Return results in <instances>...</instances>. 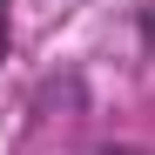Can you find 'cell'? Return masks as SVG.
I'll list each match as a JSON object with an SVG mask.
<instances>
[{
	"instance_id": "1",
	"label": "cell",
	"mask_w": 155,
	"mask_h": 155,
	"mask_svg": "<svg viewBox=\"0 0 155 155\" xmlns=\"http://www.w3.org/2000/svg\"><path fill=\"white\" fill-rule=\"evenodd\" d=\"M135 41H142V54H155V0L135 7Z\"/></svg>"
},
{
	"instance_id": "2",
	"label": "cell",
	"mask_w": 155,
	"mask_h": 155,
	"mask_svg": "<svg viewBox=\"0 0 155 155\" xmlns=\"http://www.w3.org/2000/svg\"><path fill=\"white\" fill-rule=\"evenodd\" d=\"M7 54H14V0H0V68H7Z\"/></svg>"
},
{
	"instance_id": "3",
	"label": "cell",
	"mask_w": 155,
	"mask_h": 155,
	"mask_svg": "<svg viewBox=\"0 0 155 155\" xmlns=\"http://www.w3.org/2000/svg\"><path fill=\"white\" fill-rule=\"evenodd\" d=\"M88 155H155V148H142V142H101V148H88Z\"/></svg>"
}]
</instances>
